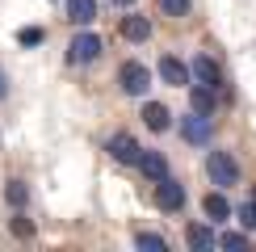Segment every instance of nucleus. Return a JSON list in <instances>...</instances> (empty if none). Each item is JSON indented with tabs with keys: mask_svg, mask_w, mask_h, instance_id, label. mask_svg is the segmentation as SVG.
<instances>
[{
	"mask_svg": "<svg viewBox=\"0 0 256 252\" xmlns=\"http://www.w3.org/2000/svg\"><path fill=\"white\" fill-rule=\"evenodd\" d=\"M105 55V38L97 34V30H88V26H80V34L68 42V68H88V63H97Z\"/></svg>",
	"mask_w": 256,
	"mask_h": 252,
	"instance_id": "f257e3e1",
	"label": "nucleus"
},
{
	"mask_svg": "<svg viewBox=\"0 0 256 252\" xmlns=\"http://www.w3.org/2000/svg\"><path fill=\"white\" fill-rule=\"evenodd\" d=\"M206 176H210V185H214V189L240 185V160L231 152H222V147H214V152L206 156Z\"/></svg>",
	"mask_w": 256,
	"mask_h": 252,
	"instance_id": "f03ea898",
	"label": "nucleus"
},
{
	"mask_svg": "<svg viewBox=\"0 0 256 252\" xmlns=\"http://www.w3.org/2000/svg\"><path fill=\"white\" fill-rule=\"evenodd\" d=\"M147 88H152V72H147L138 59L118 63V92L122 97H147Z\"/></svg>",
	"mask_w": 256,
	"mask_h": 252,
	"instance_id": "7ed1b4c3",
	"label": "nucleus"
},
{
	"mask_svg": "<svg viewBox=\"0 0 256 252\" xmlns=\"http://www.w3.org/2000/svg\"><path fill=\"white\" fill-rule=\"evenodd\" d=\"M189 76H194L198 84H206V88L214 92H227V76H222V63L214 55H206V50H198L194 59H189Z\"/></svg>",
	"mask_w": 256,
	"mask_h": 252,
	"instance_id": "20e7f679",
	"label": "nucleus"
},
{
	"mask_svg": "<svg viewBox=\"0 0 256 252\" xmlns=\"http://www.w3.org/2000/svg\"><path fill=\"white\" fill-rule=\"evenodd\" d=\"M105 152H110V160L134 168V160H138V152H143V147H138V139H134L130 130H110V134H105Z\"/></svg>",
	"mask_w": 256,
	"mask_h": 252,
	"instance_id": "39448f33",
	"label": "nucleus"
},
{
	"mask_svg": "<svg viewBox=\"0 0 256 252\" xmlns=\"http://www.w3.org/2000/svg\"><path fill=\"white\" fill-rule=\"evenodd\" d=\"M180 139L189 147H206L214 139V122H210V114H194L189 110V118H180Z\"/></svg>",
	"mask_w": 256,
	"mask_h": 252,
	"instance_id": "423d86ee",
	"label": "nucleus"
},
{
	"mask_svg": "<svg viewBox=\"0 0 256 252\" xmlns=\"http://www.w3.org/2000/svg\"><path fill=\"white\" fill-rule=\"evenodd\" d=\"M156 185H160V189H156V206L164 210V214H176V210L185 206V185L172 181V176H160Z\"/></svg>",
	"mask_w": 256,
	"mask_h": 252,
	"instance_id": "0eeeda50",
	"label": "nucleus"
},
{
	"mask_svg": "<svg viewBox=\"0 0 256 252\" xmlns=\"http://www.w3.org/2000/svg\"><path fill=\"white\" fill-rule=\"evenodd\" d=\"M118 34H122V42H147V38H152V17L126 8V17L118 21Z\"/></svg>",
	"mask_w": 256,
	"mask_h": 252,
	"instance_id": "6e6552de",
	"label": "nucleus"
},
{
	"mask_svg": "<svg viewBox=\"0 0 256 252\" xmlns=\"http://www.w3.org/2000/svg\"><path fill=\"white\" fill-rule=\"evenodd\" d=\"M134 168L147 176V181L168 176V160H164V152H160V147H143V152H138V160H134Z\"/></svg>",
	"mask_w": 256,
	"mask_h": 252,
	"instance_id": "1a4fd4ad",
	"label": "nucleus"
},
{
	"mask_svg": "<svg viewBox=\"0 0 256 252\" xmlns=\"http://www.w3.org/2000/svg\"><path fill=\"white\" fill-rule=\"evenodd\" d=\"M202 210H206L210 223H231V202H227V189H210L202 198Z\"/></svg>",
	"mask_w": 256,
	"mask_h": 252,
	"instance_id": "9d476101",
	"label": "nucleus"
},
{
	"mask_svg": "<svg viewBox=\"0 0 256 252\" xmlns=\"http://www.w3.org/2000/svg\"><path fill=\"white\" fill-rule=\"evenodd\" d=\"M160 80L172 84V88H189V80H194V76H189V68L176 55H164V59H160Z\"/></svg>",
	"mask_w": 256,
	"mask_h": 252,
	"instance_id": "9b49d317",
	"label": "nucleus"
},
{
	"mask_svg": "<svg viewBox=\"0 0 256 252\" xmlns=\"http://www.w3.org/2000/svg\"><path fill=\"white\" fill-rule=\"evenodd\" d=\"M143 126H147V130H156V134H164L168 126H172V110H168L164 101H147L143 105Z\"/></svg>",
	"mask_w": 256,
	"mask_h": 252,
	"instance_id": "f8f14e48",
	"label": "nucleus"
},
{
	"mask_svg": "<svg viewBox=\"0 0 256 252\" xmlns=\"http://www.w3.org/2000/svg\"><path fill=\"white\" fill-rule=\"evenodd\" d=\"M63 17L72 26H92L97 21V0H63Z\"/></svg>",
	"mask_w": 256,
	"mask_h": 252,
	"instance_id": "ddd939ff",
	"label": "nucleus"
},
{
	"mask_svg": "<svg viewBox=\"0 0 256 252\" xmlns=\"http://www.w3.org/2000/svg\"><path fill=\"white\" fill-rule=\"evenodd\" d=\"M218 97H222V92L206 88V84H189V110H194V114H214Z\"/></svg>",
	"mask_w": 256,
	"mask_h": 252,
	"instance_id": "4468645a",
	"label": "nucleus"
},
{
	"mask_svg": "<svg viewBox=\"0 0 256 252\" xmlns=\"http://www.w3.org/2000/svg\"><path fill=\"white\" fill-rule=\"evenodd\" d=\"M4 202L13 206V210H26V202H30V185L21 181V176H8V181H4Z\"/></svg>",
	"mask_w": 256,
	"mask_h": 252,
	"instance_id": "2eb2a0df",
	"label": "nucleus"
},
{
	"mask_svg": "<svg viewBox=\"0 0 256 252\" xmlns=\"http://www.w3.org/2000/svg\"><path fill=\"white\" fill-rule=\"evenodd\" d=\"M156 8H160V17H168V21H185L194 13V0H156Z\"/></svg>",
	"mask_w": 256,
	"mask_h": 252,
	"instance_id": "dca6fc26",
	"label": "nucleus"
},
{
	"mask_svg": "<svg viewBox=\"0 0 256 252\" xmlns=\"http://www.w3.org/2000/svg\"><path fill=\"white\" fill-rule=\"evenodd\" d=\"M185 244H189V248H218V236H214V231H210V227L194 223V227L185 231Z\"/></svg>",
	"mask_w": 256,
	"mask_h": 252,
	"instance_id": "f3484780",
	"label": "nucleus"
},
{
	"mask_svg": "<svg viewBox=\"0 0 256 252\" xmlns=\"http://www.w3.org/2000/svg\"><path fill=\"white\" fill-rule=\"evenodd\" d=\"M8 231H13L17 240H30V236H34V218H30L26 210H13V218H8Z\"/></svg>",
	"mask_w": 256,
	"mask_h": 252,
	"instance_id": "a211bd4d",
	"label": "nucleus"
},
{
	"mask_svg": "<svg viewBox=\"0 0 256 252\" xmlns=\"http://www.w3.org/2000/svg\"><path fill=\"white\" fill-rule=\"evenodd\" d=\"M236 218H240V227H244V231H256V198H248V202L236 210Z\"/></svg>",
	"mask_w": 256,
	"mask_h": 252,
	"instance_id": "6ab92c4d",
	"label": "nucleus"
},
{
	"mask_svg": "<svg viewBox=\"0 0 256 252\" xmlns=\"http://www.w3.org/2000/svg\"><path fill=\"white\" fill-rule=\"evenodd\" d=\"M134 244H138V248H160V252H168V240H164V236H156V231H138Z\"/></svg>",
	"mask_w": 256,
	"mask_h": 252,
	"instance_id": "aec40b11",
	"label": "nucleus"
},
{
	"mask_svg": "<svg viewBox=\"0 0 256 252\" xmlns=\"http://www.w3.org/2000/svg\"><path fill=\"white\" fill-rule=\"evenodd\" d=\"M218 248H248V236L244 231H227V236H218Z\"/></svg>",
	"mask_w": 256,
	"mask_h": 252,
	"instance_id": "412c9836",
	"label": "nucleus"
},
{
	"mask_svg": "<svg viewBox=\"0 0 256 252\" xmlns=\"http://www.w3.org/2000/svg\"><path fill=\"white\" fill-rule=\"evenodd\" d=\"M42 38H46L42 30H17V42H21V46H38Z\"/></svg>",
	"mask_w": 256,
	"mask_h": 252,
	"instance_id": "4be33fe9",
	"label": "nucleus"
},
{
	"mask_svg": "<svg viewBox=\"0 0 256 252\" xmlns=\"http://www.w3.org/2000/svg\"><path fill=\"white\" fill-rule=\"evenodd\" d=\"M0 101H8V72L0 68Z\"/></svg>",
	"mask_w": 256,
	"mask_h": 252,
	"instance_id": "5701e85b",
	"label": "nucleus"
},
{
	"mask_svg": "<svg viewBox=\"0 0 256 252\" xmlns=\"http://www.w3.org/2000/svg\"><path fill=\"white\" fill-rule=\"evenodd\" d=\"M110 4H118V8H134L138 0H110Z\"/></svg>",
	"mask_w": 256,
	"mask_h": 252,
	"instance_id": "b1692460",
	"label": "nucleus"
},
{
	"mask_svg": "<svg viewBox=\"0 0 256 252\" xmlns=\"http://www.w3.org/2000/svg\"><path fill=\"white\" fill-rule=\"evenodd\" d=\"M252 198H256V194H252Z\"/></svg>",
	"mask_w": 256,
	"mask_h": 252,
	"instance_id": "393cba45",
	"label": "nucleus"
}]
</instances>
